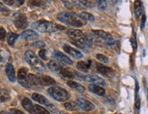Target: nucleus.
Here are the masks:
<instances>
[{"instance_id": "1", "label": "nucleus", "mask_w": 148, "mask_h": 114, "mask_svg": "<svg viewBox=\"0 0 148 114\" xmlns=\"http://www.w3.org/2000/svg\"><path fill=\"white\" fill-rule=\"evenodd\" d=\"M57 20L73 27H82L86 24V22L84 19H82L80 16L71 12L59 13L58 16H57Z\"/></svg>"}, {"instance_id": "2", "label": "nucleus", "mask_w": 148, "mask_h": 114, "mask_svg": "<svg viewBox=\"0 0 148 114\" xmlns=\"http://www.w3.org/2000/svg\"><path fill=\"white\" fill-rule=\"evenodd\" d=\"M32 27L41 33H55L58 29H64V27L58 26V25L46 20H40L33 23Z\"/></svg>"}, {"instance_id": "3", "label": "nucleus", "mask_w": 148, "mask_h": 114, "mask_svg": "<svg viewBox=\"0 0 148 114\" xmlns=\"http://www.w3.org/2000/svg\"><path fill=\"white\" fill-rule=\"evenodd\" d=\"M25 59L31 67H33V69L38 72H44L45 69H46V66H45L43 62L40 61L39 58L30 50L25 53Z\"/></svg>"}, {"instance_id": "4", "label": "nucleus", "mask_w": 148, "mask_h": 114, "mask_svg": "<svg viewBox=\"0 0 148 114\" xmlns=\"http://www.w3.org/2000/svg\"><path fill=\"white\" fill-rule=\"evenodd\" d=\"M47 92L51 97L57 101H66V100L69 99V93L66 92V90L61 87H57V86L50 87Z\"/></svg>"}, {"instance_id": "5", "label": "nucleus", "mask_w": 148, "mask_h": 114, "mask_svg": "<svg viewBox=\"0 0 148 114\" xmlns=\"http://www.w3.org/2000/svg\"><path fill=\"white\" fill-rule=\"evenodd\" d=\"M27 68H20L17 73V80L18 82L25 88H31L28 80H27Z\"/></svg>"}, {"instance_id": "6", "label": "nucleus", "mask_w": 148, "mask_h": 114, "mask_svg": "<svg viewBox=\"0 0 148 114\" xmlns=\"http://www.w3.org/2000/svg\"><path fill=\"white\" fill-rule=\"evenodd\" d=\"M14 24L16 25V27L18 28V29H25L28 25V22H27V17H25V15L20 14V13H18V14L15 15Z\"/></svg>"}, {"instance_id": "7", "label": "nucleus", "mask_w": 148, "mask_h": 114, "mask_svg": "<svg viewBox=\"0 0 148 114\" xmlns=\"http://www.w3.org/2000/svg\"><path fill=\"white\" fill-rule=\"evenodd\" d=\"M76 104L78 105L79 108H81L82 110L86 111H93L95 110V105L86 99H83V98H78L76 100Z\"/></svg>"}, {"instance_id": "8", "label": "nucleus", "mask_w": 148, "mask_h": 114, "mask_svg": "<svg viewBox=\"0 0 148 114\" xmlns=\"http://www.w3.org/2000/svg\"><path fill=\"white\" fill-rule=\"evenodd\" d=\"M96 71L100 74L106 76V77H112V76L114 75V72L110 67L103 65L101 63H97V64H96Z\"/></svg>"}, {"instance_id": "9", "label": "nucleus", "mask_w": 148, "mask_h": 114, "mask_svg": "<svg viewBox=\"0 0 148 114\" xmlns=\"http://www.w3.org/2000/svg\"><path fill=\"white\" fill-rule=\"evenodd\" d=\"M63 49H64V51H65L66 54H68L69 55L73 56L74 58H75V59H81L82 57H83V54L80 52V51L71 47V46L68 45V44H66V43L64 44Z\"/></svg>"}, {"instance_id": "10", "label": "nucleus", "mask_w": 148, "mask_h": 114, "mask_svg": "<svg viewBox=\"0 0 148 114\" xmlns=\"http://www.w3.org/2000/svg\"><path fill=\"white\" fill-rule=\"evenodd\" d=\"M85 80L86 81L90 82L91 84H94V85H98V86H105L106 85L105 80L101 77H99V76H96V75H87Z\"/></svg>"}, {"instance_id": "11", "label": "nucleus", "mask_w": 148, "mask_h": 114, "mask_svg": "<svg viewBox=\"0 0 148 114\" xmlns=\"http://www.w3.org/2000/svg\"><path fill=\"white\" fill-rule=\"evenodd\" d=\"M32 99H33L34 100H36V102L40 103V104H44V105H46L47 107L52 108V109L54 108L52 103H51L46 97H44L43 95H41L39 93H33V94H32Z\"/></svg>"}, {"instance_id": "12", "label": "nucleus", "mask_w": 148, "mask_h": 114, "mask_svg": "<svg viewBox=\"0 0 148 114\" xmlns=\"http://www.w3.org/2000/svg\"><path fill=\"white\" fill-rule=\"evenodd\" d=\"M38 81H39V85H43V86H48V85L56 84V81L53 78H51L50 76H47V75L38 76Z\"/></svg>"}, {"instance_id": "13", "label": "nucleus", "mask_w": 148, "mask_h": 114, "mask_svg": "<svg viewBox=\"0 0 148 114\" xmlns=\"http://www.w3.org/2000/svg\"><path fill=\"white\" fill-rule=\"evenodd\" d=\"M54 57L57 61L66 63V64H69V65L73 64V62L70 60L67 56H66L65 54H63L62 53L58 52V51H55V52H54Z\"/></svg>"}, {"instance_id": "14", "label": "nucleus", "mask_w": 148, "mask_h": 114, "mask_svg": "<svg viewBox=\"0 0 148 114\" xmlns=\"http://www.w3.org/2000/svg\"><path fill=\"white\" fill-rule=\"evenodd\" d=\"M5 73L8 78L9 79L10 81L15 82L16 81V73H15V68L11 63H8L5 65Z\"/></svg>"}, {"instance_id": "15", "label": "nucleus", "mask_w": 148, "mask_h": 114, "mask_svg": "<svg viewBox=\"0 0 148 114\" xmlns=\"http://www.w3.org/2000/svg\"><path fill=\"white\" fill-rule=\"evenodd\" d=\"M22 38H24L25 40H28V41H35L38 38V34L34 32L33 30H25L23 32L21 35Z\"/></svg>"}, {"instance_id": "16", "label": "nucleus", "mask_w": 148, "mask_h": 114, "mask_svg": "<svg viewBox=\"0 0 148 114\" xmlns=\"http://www.w3.org/2000/svg\"><path fill=\"white\" fill-rule=\"evenodd\" d=\"M67 35L70 36L74 40H78L80 38L84 37L86 35L83 34V32L80 31V30H77V29H74V28H71V29H68L67 30Z\"/></svg>"}, {"instance_id": "17", "label": "nucleus", "mask_w": 148, "mask_h": 114, "mask_svg": "<svg viewBox=\"0 0 148 114\" xmlns=\"http://www.w3.org/2000/svg\"><path fill=\"white\" fill-rule=\"evenodd\" d=\"M91 64H92L91 60H88L86 62H77L76 68L77 70H79V71L83 73H87L89 71L90 67H91Z\"/></svg>"}, {"instance_id": "18", "label": "nucleus", "mask_w": 148, "mask_h": 114, "mask_svg": "<svg viewBox=\"0 0 148 114\" xmlns=\"http://www.w3.org/2000/svg\"><path fill=\"white\" fill-rule=\"evenodd\" d=\"M22 106L25 110H27L28 112L35 114V111H34V104L32 103V101L28 99V98H25L23 99L22 102H21Z\"/></svg>"}, {"instance_id": "19", "label": "nucleus", "mask_w": 148, "mask_h": 114, "mask_svg": "<svg viewBox=\"0 0 148 114\" xmlns=\"http://www.w3.org/2000/svg\"><path fill=\"white\" fill-rule=\"evenodd\" d=\"M88 89L90 92H92L95 94L99 95V96H104L105 93H106V91L104 88H102L101 86H98V85H94V84H89L88 85Z\"/></svg>"}, {"instance_id": "20", "label": "nucleus", "mask_w": 148, "mask_h": 114, "mask_svg": "<svg viewBox=\"0 0 148 114\" xmlns=\"http://www.w3.org/2000/svg\"><path fill=\"white\" fill-rule=\"evenodd\" d=\"M67 85L70 88H72V89H74V90L79 92H85V91H86V88L83 85H81L80 83H78V82H75L74 81H68Z\"/></svg>"}, {"instance_id": "21", "label": "nucleus", "mask_w": 148, "mask_h": 114, "mask_svg": "<svg viewBox=\"0 0 148 114\" xmlns=\"http://www.w3.org/2000/svg\"><path fill=\"white\" fill-rule=\"evenodd\" d=\"M93 33L95 35H97L98 37L102 38V39H104V40L109 41L110 39H112L111 35L109 34V33H107V32H106V31H103V30H93Z\"/></svg>"}, {"instance_id": "22", "label": "nucleus", "mask_w": 148, "mask_h": 114, "mask_svg": "<svg viewBox=\"0 0 148 114\" xmlns=\"http://www.w3.org/2000/svg\"><path fill=\"white\" fill-rule=\"evenodd\" d=\"M143 14V3L141 1L134 2V16L136 18H139Z\"/></svg>"}, {"instance_id": "23", "label": "nucleus", "mask_w": 148, "mask_h": 114, "mask_svg": "<svg viewBox=\"0 0 148 114\" xmlns=\"http://www.w3.org/2000/svg\"><path fill=\"white\" fill-rule=\"evenodd\" d=\"M27 80H28V82L30 86H38L39 85V81H38V76L35 75V74H28L27 76Z\"/></svg>"}, {"instance_id": "24", "label": "nucleus", "mask_w": 148, "mask_h": 114, "mask_svg": "<svg viewBox=\"0 0 148 114\" xmlns=\"http://www.w3.org/2000/svg\"><path fill=\"white\" fill-rule=\"evenodd\" d=\"M48 67L50 68V70H52L54 72H60V70L63 68L58 62H56V61H49L48 62Z\"/></svg>"}, {"instance_id": "25", "label": "nucleus", "mask_w": 148, "mask_h": 114, "mask_svg": "<svg viewBox=\"0 0 148 114\" xmlns=\"http://www.w3.org/2000/svg\"><path fill=\"white\" fill-rule=\"evenodd\" d=\"M60 74L63 76V77H65V78H67V79H73L75 77V75L74 73L70 71V70L66 69V68H62L60 70Z\"/></svg>"}, {"instance_id": "26", "label": "nucleus", "mask_w": 148, "mask_h": 114, "mask_svg": "<svg viewBox=\"0 0 148 114\" xmlns=\"http://www.w3.org/2000/svg\"><path fill=\"white\" fill-rule=\"evenodd\" d=\"M10 99V94L6 90H0V102H5Z\"/></svg>"}, {"instance_id": "27", "label": "nucleus", "mask_w": 148, "mask_h": 114, "mask_svg": "<svg viewBox=\"0 0 148 114\" xmlns=\"http://www.w3.org/2000/svg\"><path fill=\"white\" fill-rule=\"evenodd\" d=\"M64 106L67 111H77V109L79 108L75 101H68V102H66L64 104Z\"/></svg>"}, {"instance_id": "28", "label": "nucleus", "mask_w": 148, "mask_h": 114, "mask_svg": "<svg viewBox=\"0 0 148 114\" xmlns=\"http://www.w3.org/2000/svg\"><path fill=\"white\" fill-rule=\"evenodd\" d=\"M79 16H80V17H81L82 19H84V20H85L86 22V21H88V22H94V21H95V17H94V16L91 15V14H89V13L82 12Z\"/></svg>"}, {"instance_id": "29", "label": "nucleus", "mask_w": 148, "mask_h": 114, "mask_svg": "<svg viewBox=\"0 0 148 114\" xmlns=\"http://www.w3.org/2000/svg\"><path fill=\"white\" fill-rule=\"evenodd\" d=\"M35 114H50V112L40 105H34Z\"/></svg>"}, {"instance_id": "30", "label": "nucleus", "mask_w": 148, "mask_h": 114, "mask_svg": "<svg viewBox=\"0 0 148 114\" xmlns=\"http://www.w3.org/2000/svg\"><path fill=\"white\" fill-rule=\"evenodd\" d=\"M17 37H18V35L16 34H15V33H9L8 34V43L9 45H11V46L14 45L16 39H17Z\"/></svg>"}, {"instance_id": "31", "label": "nucleus", "mask_w": 148, "mask_h": 114, "mask_svg": "<svg viewBox=\"0 0 148 114\" xmlns=\"http://www.w3.org/2000/svg\"><path fill=\"white\" fill-rule=\"evenodd\" d=\"M96 4H97L98 6V9L101 11H104L106 9V6H107V2L105 1V0H99V1H96Z\"/></svg>"}, {"instance_id": "32", "label": "nucleus", "mask_w": 148, "mask_h": 114, "mask_svg": "<svg viewBox=\"0 0 148 114\" xmlns=\"http://www.w3.org/2000/svg\"><path fill=\"white\" fill-rule=\"evenodd\" d=\"M131 43H132V46H133V49L134 51L136 52V46H137V43H136V34L133 33V36L131 38Z\"/></svg>"}, {"instance_id": "33", "label": "nucleus", "mask_w": 148, "mask_h": 114, "mask_svg": "<svg viewBox=\"0 0 148 114\" xmlns=\"http://www.w3.org/2000/svg\"><path fill=\"white\" fill-rule=\"evenodd\" d=\"M32 46H34L36 48H44L46 46V43L42 41H37V42H35L32 43Z\"/></svg>"}, {"instance_id": "34", "label": "nucleus", "mask_w": 148, "mask_h": 114, "mask_svg": "<svg viewBox=\"0 0 148 114\" xmlns=\"http://www.w3.org/2000/svg\"><path fill=\"white\" fill-rule=\"evenodd\" d=\"M80 3L83 5H85V6H86V7H88V8H91V7H94V6H95V3L93 1H83V0H81Z\"/></svg>"}, {"instance_id": "35", "label": "nucleus", "mask_w": 148, "mask_h": 114, "mask_svg": "<svg viewBox=\"0 0 148 114\" xmlns=\"http://www.w3.org/2000/svg\"><path fill=\"white\" fill-rule=\"evenodd\" d=\"M96 58H97L102 62H105V63L108 62V58L106 56L103 55V54H96Z\"/></svg>"}, {"instance_id": "36", "label": "nucleus", "mask_w": 148, "mask_h": 114, "mask_svg": "<svg viewBox=\"0 0 148 114\" xmlns=\"http://www.w3.org/2000/svg\"><path fill=\"white\" fill-rule=\"evenodd\" d=\"M39 56L41 57V58L43 60H47V52L46 50H40L39 51Z\"/></svg>"}, {"instance_id": "37", "label": "nucleus", "mask_w": 148, "mask_h": 114, "mask_svg": "<svg viewBox=\"0 0 148 114\" xmlns=\"http://www.w3.org/2000/svg\"><path fill=\"white\" fill-rule=\"evenodd\" d=\"M5 35H6V32H5V30L3 27H0V40H1V41L5 40Z\"/></svg>"}, {"instance_id": "38", "label": "nucleus", "mask_w": 148, "mask_h": 114, "mask_svg": "<svg viewBox=\"0 0 148 114\" xmlns=\"http://www.w3.org/2000/svg\"><path fill=\"white\" fill-rule=\"evenodd\" d=\"M134 107H136V111H139L140 110V98L139 97L136 98V105H134Z\"/></svg>"}, {"instance_id": "39", "label": "nucleus", "mask_w": 148, "mask_h": 114, "mask_svg": "<svg viewBox=\"0 0 148 114\" xmlns=\"http://www.w3.org/2000/svg\"><path fill=\"white\" fill-rule=\"evenodd\" d=\"M145 21H146V16L145 15H143V18H142V23H141V29L145 28Z\"/></svg>"}, {"instance_id": "40", "label": "nucleus", "mask_w": 148, "mask_h": 114, "mask_svg": "<svg viewBox=\"0 0 148 114\" xmlns=\"http://www.w3.org/2000/svg\"><path fill=\"white\" fill-rule=\"evenodd\" d=\"M8 9L6 8L2 3H0V12H8Z\"/></svg>"}, {"instance_id": "41", "label": "nucleus", "mask_w": 148, "mask_h": 114, "mask_svg": "<svg viewBox=\"0 0 148 114\" xmlns=\"http://www.w3.org/2000/svg\"><path fill=\"white\" fill-rule=\"evenodd\" d=\"M11 111L13 112V114H25V113H24V112H22L21 111H19V110H16V109L12 110Z\"/></svg>"}, {"instance_id": "42", "label": "nucleus", "mask_w": 148, "mask_h": 114, "mask_svg": "<svg viewBox=\"0 0 148 114\" xmlns=\"http://www.w3.org/2000/svg\"><path fill=\"white\" fill-rule=\"evenodd\" d=\"M14 2L15 1H9V0H5V1H4V3H5L6 5H14Z\"/></svg>"}, {"instance_id": "43", "label": "nucleus", "mask_w": 148, "mask_h": 114, "mask_svg": "<svg viewBox=\"0 0 148 114\" xmlns=\"http://www.w3.org/2000/svg\"><path fill=\"white\" fill-rule=\"evenodd\" d=\"M0 114H12V113H10V112H8V111H0Z\"/></svg>"}, {"instance_id": "44", "label": "nucleus", "mask_w": 148, "mask_h": 114, "mask_svg": "<svg viewBox=\"0 0 148 114\" xmlns=\"http://www.w3.org/2000/svg\"><path fill=\"white\" fill-rule=\"evenodd\" d=\"M60 114H67V113H64V112H60Z\"/></svg>"}, {"instance_id": "45", "label": "nucleus", "mask_w": 148, "mask_h": 114, "mask_svg": "<svg viewBox=\"0 0 148 114\" xmlns=\"http://www.w3.org/2000/svg\"><path fill=\"white\" fill-rule=\"evenodd\" d=\"M77 114H86V113H77Z\"/></svg>"}]
</instances>
